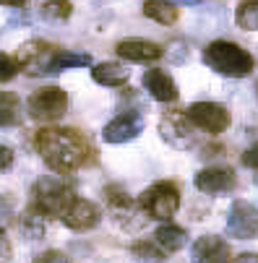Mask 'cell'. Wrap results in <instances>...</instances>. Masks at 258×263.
Returning <instances> with one entry per match:
<instances>
[{
    "mask_svg": "<svg viewBox=\"0 0 258 263\" xmlns=\"http://www.w3.org/2000/svg\"><path fill=\"white\" fill-rule=\"evenodd\" d=\"M235 21L240 29L245 31H258V0H248V3H240L235 11Z\"/></svg>",
    "mask_w": 258,
    "mask_h": 263,
    "instance_id": "obj_23",
    "label": "cell"
},
{
    "mask_svg": "<svg viewBox=\"0 0 258 263\" xmlns=\"http://www.w3.org/2000/svg\"><path fill=\"white\" fill-rule=\"evenodd\" d=\"M196 187L206 196H219V193H230L237 185V177L230 167H206L196 172Z\"/></svg>",
    "mask_w": 258,
    "mask_h": 263,
    "instance_id": "obj_12",
    "label": "cell"
},
{
    "mask_svg": "<svg viewBox=\"0 0 258 263\" xmlns=\"http://www.w3.org/2000/svg\"><path fill=\"white\" fill-rule=\"evenodd\" d=\"M34 148L45 164L58 175H70L97 162L99 152L91 141L76 128H42L34 133Z\"/></svg>",
    "mask_w": 258,
    "mask_h": 263,
    "instance_id": "obj_1",
    "label": "cell"
},
{
    "mask_svg": "<svg viewBox=\"0 0 258 263\" xmlns=\"http://www.w3.org/2000/svg\"><path fill=\"white\" fill-rule=\"evenodd\" d=\"M243 164L258 172V141H255V143L248 148V152H243Z\"/></svg>",
    "mask_w": 258,
    "mask_h": 263,
    "instance_id": "obj_29",
    "label": "cell"
},
{
    "mask_svg": "<svg viewBox=\"0 0 258 263\" xmlns=\"http://www.w3.org/2000/svg\"><path fill=\"white\" fill-rule=\"evenodd\" d=\"M143 89L149 91L157 102H175L177 99V86L172 81L170 73L159 70V68H152L143 73Z\"/></svg>",
    "mask_w": 258,
    "mask_h": 263,
    "instance_id": "obj_16",
    "label": "cell"
},
{
    "mask_svg": "<svg viewBox=\"0 0 258 263\" xmlns=\"http://www.w3.org/2000/svg\"><path fill=\"white\" fill-rule=\"evenodd\" d=\"M60 219H63L65 227L73 230V232H89V230H94L97 224H99L102 211L97 209V203H91V201L76 196V198H73V203L65 209V214H63Z\"/></svg>",
    "mask_w": 258,
    "mask_h": 263,
    "instance_id": "obj_11",
    "label": "cell"
},
{
    "mask_svg": "<svg viewBox=\"0 0 258 263\" xmlns=\"http://www.w3.org/2000/svg\"><path fill=\"white\" fill-rule=\"evenodd\" d=\"M141 130H143V115H138V112H123V115L113 118L104 125L102 138L107 143H125V141H133Z\"/></svg>",
    "mask_w": 258,
    "mask_h": 263,
    "instance_id": "obj_13",
    "label": "cell"
},
{
    "mask_svg": "<svg viewBox=\"0 0 258 263\" xmlns=\"http://www.w3.org/2000/svg\"><path fill=\"white\" fill-rule=\"evenodd\" d=\"M115 52L131 63H152L164 55V47L157 42H149V40H120L115 45Z\"/></svg>",
    "mask_w": 258,
    "mask_h": 263,
    "instance_id": "obj_15",
    "label": "cell"
},
{
    "mask_svg": "<svg viewBox=\"0 0 258 263\" xmlns=\"http://www.w3.org/2000/svg\"><path fill=\"white\" fill-rule=\"evenodd\" d=\"M188 240V232L182 227H175V224H162V227L154 232V242L164 250V253H175L186 245Z\"/></svg>",
    "mask_w": 258,
    "mask_h": 263,
    "instance_id": "obj_18",
    "label": "cell"
},
{
    "mask_svg": "<svg viewBox=\"0 0 258 263\" xmlns=\"http://www.w3.org/2000/svg\"><path fill=\"white\" fill-rule=\"evenodd\" d=\"M91 79L102 86H123L128 79H131V70L123 65V63H113V60H107V63H97L91 68Z\"/></svg>",
    "mask_w": 258,
    "mask_h": 263,
    "instance_id": "obj_17",
    "label": "cell"
},
{
    "mask_svg": "<svg viewBox=\"0 0 258 263\" xmlns=\"http://www.w3.org/2000/svg\"><path fill=\"white\" fill-rule=\"evenodd\" d=\"M73 198H76L73 185L58 175H45L31 187V209H36L45 219L63 216L65 209L73 203Z\"/></svg>",
    "mask_w": 258,
    "mask_h": 263,
    "instance_id": "obj_3",
    "label": "cell"
},
{
    "mask_svg": "<svg viewBox=\"0 0 258 263\" xmlns=\"http://www.w3.org/2000/svg\"><path fill=\"white\" fill-rule=\"evenodd\" d=\"M131 255L138 260V263H164L167 255L164 250L157 245V242H149V240H138L131 245Z\"/></svg>",
    "mask_w": 258,
    "mask_h": 263,
    "instance_id": "obj_22",
    "label": "cell"
},
{
    "mask_svg": "<svg viewBox=\"0 0 258 263\" xmlns=\"http://www.w3.org/2000/svg\"><path fill=\"white\" fill-rule=\"evenodd\" d=\"M19 227H21V232L29 237V240H42L45 237V216L36 211V209H26L24 214H21V219H19Z\"/></svg>",
    "mask_w": 258,
    "mask_h": 263,
    "instance_id": "obj_21",
    "label": "cell"
},
{
    "mask_svg": "<svg viewBox=\"0 0 258 263\" xmlns=\"http://www.w3.org/2000/svg\"><path fill=\"white\" fill-rule=\"evenodd\" d=\"M26 109H29L31 120L55 123L58 118L65 115V109H68V94L60 86H42L29 97Z\"/></svg>",
    "mask_w": 258,
    "mask_h": 263,
    "instance_id": "obj_5",
    "label": "cell"
},
{
    "mask_svg": "<svg viewBox=\"0 0 258 263\" xmlns=\"http://www.w3.org/2000/svg\"><path fill=\"white\" fill-rule=\"evenodd\" d=\"M11 255H13V245H11L6 230H0V263H8Z\"/></svg>",
    "mask_w": 258,
    "mask_h": 263,
    "instance_id": "obj_28",
    "label": "cell"
},
{
    "mask_svg": "<svg viewBox=\"0 0 258 263\" xmlns=\"http://www.w3.org/2000/svg\"><path fill=\"white\" fill-rule=\"evenodd\" d=\"M204 63H206L214 73H222V76H227V79L250 76L253 68H255L253 55H250L248 50H243L240 45L227 42V40L211 42V45L204 50Z\"/></svg>",
    "mask_w": 258,
    "mask_h": 263,
    "instance_id": "obj_2",
    "label": "cell"
},
{
    "mask_svg": "<svg viewBox=\"0 0 258 263\" xmlns=\"http://www.w3.org/2000/svg\"><path fill=\"white\" fill-rule=\"evenodd\" d=\"M230 263H258V253H240V255L232 258Z\"/></svg>",
    "mask_w": 258,
    "mask_h": 263,
    "instance_id": "obj_31",
    "label": "cell"
},
{
    "mask_svg": "<svg viewBox=\"0 0 258 263\" xmlns=\"http://www.w3.org/2000/svg\"><path fill=\"white\" fill-rule=\"evenodd\" d=\"M227 235L250 240L258 235V209L248 201H235L227 214Z\"/></svg>",
    "mask_w": 258,
    "mask_h": 263,
    "instance_id": "obj_10",
    "label": "cell"
},
{
    "mask_svg": "<svg viewBox=\"0 0 258 263\" xmlns=\"http://www.w3.org/2000/svg\"><path fill=\"white\" fill-rule=\"evenodd\" d=\"M19 70H21V68H19V63H16V58H13V55L0 52V84L11 81Z\"/></svg>",
    "mask_w": 258,
    "mask_h": 263,
    "instance_id": "obj_26",
    "label": "cell"
},
{
    "mask_svg": "<svg viewBox=\"0 0 258 263\" xmlns=\"http://www.w3.org/2000/svg\"><path fill=\"white\" fill-rule=\"evenodd\" d=\"M138 206L146 219L170 221L180 209V185L172 180H159L138 196Z\"/></svg>",
    "mask_w": 258,
    "mask_h": 263,
    "instance_id": "obj_4",
    "label": "cell"
},
{
    "mask_svg": "<svg viewBox=\"0 0 258 263\" xmlns=\"http://www.w3.org/2000/svg\"><path fill=\"white\" fill-rule=\"evenodd\" d=\"M253 182H255V185H258V172H255V175H253Z\"/></svg>",
    "mask_w": 258,
    "mask_h": 263,
    "instance_id": "obj_32",
    "label": "cell"
},
{
    "mask_svg": "<svg viewBox=\"0 0 258 263\" xmlns=\"http://www.w3.org/2000/svg\"><path fill=\"white\" fill-rule=\"evenodd\" d=\"M58 52H60V47H55L47 40H29L19 47L16 63L29 76H45V73H52V63H55Z\"/></svg>",
    "mask_w": 258,
    "mask_h": 263,
    "instance_id": "obj_6",
    "label": "cell"
},
{
    "mask_svg": "<svg viewBox=\"0 0 258 263\" xmlns=\"http://www.w3.org/2000/svg\"><path fill=\"white\" fill-rule=\"evenodd\" d=\"M230 245L216 235H204L191 248V263H230Z\"/></svg>",
    "mask_w": 258,
    "mask_h": 263,
    "instance_id": "obj_14",
    "label": "cell"
},
{
    "mask_svg": "<svg viewBox=\"0 0 258 263\" xmlns=\"http://www.w3.org/2000/svg\"><path fill=\"white\" fill-rule=\"evenodd\" d=\"M8 167H13V148L0 146V172H6Z\"/></svg>",
    "mask_w": 258,
    "mask_h": 263,
    "instance_id": "obj_30",
    "label": "cell"
},
{
    "mask_svg": "<svg viewBox=\"0 0 258 263\" xmlns=\"http://www.w3.org/2000/svg\"><path fill=\"white\" fill-rule=\"evenodd\" d=\"M21 120V102L13 91H0V128L19 125Z\"/></svg>",
    "mask_w": 258,
    "mask_h": 263,
    "instance_id": "obj_19",
    "label": "cell"
},
{
    "mask_svg": "<svg viewBox=\"0 0 258 263\" xmlns=\"http://www.w3.org/2000/svg\"><path fill=\"white\" fill-rule=\"evenodd\" d=\"M81 65H91V55L60 50L58 58H55V63H52V73H60V70H65V68H81Z\"/></svg>",
    "mask_w": 258,
    "mask_h": 263,
    "instance_id": "obj_24",
    "label": "cell"
},
{
    "mask_svg": "<svg viewBox=\"0 0 258 263\" xmlns=\"http://www.w3.org/2000/svg\"><path fill=\"white\" fill-rule=\"evenodd\" d=\"M73 13V6L70 3H45L42 6V16L50 18V21H63Z\"/></svg>",
    "mask_w": 258,
    "mask_h": 263,
    "instance_id": "obj_25",
    "label": "cell"
},
{
    "mask_svg": "<svg viewBox=\"0 0 258 263\" xmlns=\"http://www.w3.org/2000/svg\"><path fill=\"white\" fill-rule=\"evenodd\" d=\"M143 13L149 16L152 21H157V24L170 26V24L177 21L180 8H177L175 3H157V0H146V3H143Z\"/></svg>",
    "mask_w": 258,
    "mask_h": 263,
    "instance_id": "obj_20",
    "label": "cell"
},
{
    "mask_svg": "<svg viewBox=\"0 0 258 263\" xmlns=\"http://www.w3.org/2000/svg\"><path fill=\"white\" fill-rule=\"evenodd\" d=\"M159 136L167 146L177 148V152H188V148L196 146L198 136H196V128L193 123L188 120L186 112H180V109H170L162 115L159 120Z\"/></svg>",
    "mask_w": 258,
    "mask_h": 263,
    "instance_id": "obj_7",
    "label": "cell"
},
{
    "mask_svg": "<svg viewBox=\"0 0 258 263\" xmlns=\"http://www.w3.org/2000/svg\"><path fill=\"white\" fill-rule=\"evenodd\" d=\"M255 97H258V84H255Z\"/></svg>",
    "mask_w": 258,
    "mask_h": 263,
    "instance_id": "obj_33",
    "label": "cell"
},
{
    "mask_svg": "<svg viewBox=\"0 0 258 263\" xmlns=\"http://www.w3.org/2000/svg\"><path fill=\"white\" fill-rule=\"evenodd\" d=\"M34 263H68V258L60 250H45V253H40L34 258Z\"/></svg>",
    "mask_w": 258,
    "mask_h": 263,
    "instance_id": "obj_27",
    "label": "cell"
},
{
    "mask_svg": "<svg viewBox=\"0 0 258 263\" xmlns=\"http://www.w3.org/2000/svg\"><path fill=\"white\" fill-rule=\"evenodd\" d=\"M186 115L193 128H201L206 133H225L230 128V109L219 102H193Z\"/></svg>",
    "mask_w": 258,
    "mask_h": 263,
    "instance_id": "obj_9",
    "label": "cell"
},
{
    "mask_svg": "<svg viewBox=\"0 0 258 263\" xmlns=\"http://www.w3.org/2000/svg\"><path fill=\"white\" fill-rule=\"evenodd\" d=\"M104 201L109 203L115 219L123 224V227H128V230H141L143 224H146V216H143L138 201H136L133 196H128L123 187L107 185V187H104Z\"/></svg>",
    "mask_w": 258,
    "mask_h": 263,
    "instance_id": "obj_8",
    "label": "cell"
}]
</instances>
